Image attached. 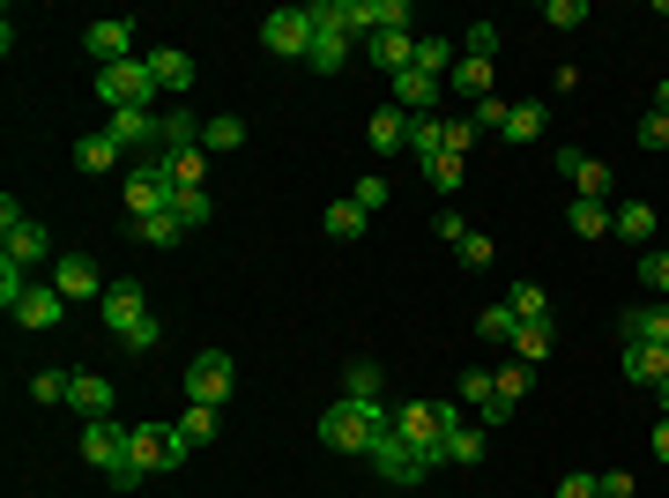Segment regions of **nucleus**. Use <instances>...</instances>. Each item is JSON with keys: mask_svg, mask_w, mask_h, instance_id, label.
Here are the masks:
<instances>
[{"mask_svg": "<svg viewBox=\"0 0 669 498\" xmlns=\"http://www.w3.org/2000/svg\"><path fill=\"white\" fill-rule=\"evenodd\" d=\"M514 357H520V365H544V357H550V321H520Z\"/></svg>", "mask_w": 669, "mask_h": 498, "instance_id": "obj_38", "label": "nucleus"}, {"mask_svg": "<svg viewBox=\"0 0 669 498\" xmlns=\"http://www.w3.org/2000/svg\"><path fill=\"white\" fill-rule=\"evenodd\" d=\"M98 98L112 112H149L156 98V75H149V60H120V68H98Z\"/></svg>", "mask_w": 669, "mask_h": 498, "instance_id": "obj_4", "label": "nucleus"}, {"mask_svg": "<svg viewBox=\"0 0 669 498\" xmlns=\"http://www.w3.org/2000/svg\"><path fill=\"white\" fill-rule=\"evenodd\" d=\"M142 246H156V253H172V246H186V224H179V209H164V216H142V224H126Z\"/></svg>", "mask_w": 669, "mask_h": 498, "instance_id": "obj_25", "label": "nucleus"}, {"mask_svg": "<svg viewBox=\"0 0 669 498\" xmlns=\"http://www.w3.org/2000/svg\"><path fill=\"white\" fill-rule=\"evenodd\" d=\"M506 120H514V104L498 98V90H491V98H476V104H469V126H476V134H506Z\"/></svg>", "mask_w": 669, "mask_h": 498, "instance_id": "obj_39", "label": "nucleus"}, {"mask_svg": "<svg viewBox=\"0 0 669 498\" xmlns=\"http://www.w3.org/2000/svg\"><path fill=\"white\" fill-rule=\"evenodd\" d=\"M454 60H462V45H454V38H439V30H432V38H417V68L424 75H454Z\"/></svg>", "mask_w": 669, "mask_h": 498, "instance_id": "obj_29", "label": "nucleus"}, {"mask_svg": "<svg viewBox=\"0 0 669 498\" xmlns=\"http://www.w3.org/2000/svg\"><path fill=\"white\" fill-rule=\"evenodd\" d=\"M462 179H469V164H462V156H424V186H432V194H462Z\"/></svg>", "mask_w": 669, "mask_h": 498, "instance_id": "obj_32", "label": "nucleus"}, {"mask_svg": "<svg viewBox=\"0 0 669 498\" xmlns=\"http://www.w3.org/2000/svg\"><path fill=\"white\" fill-rule=\"evenodd\" d=\"M349 201H357V209H365V216H372V209H387V201H395V186H387V179H379V172H365V179H357V186H349Z\"/></svg>", "mask_w": 669, "mask_h": 498, "instance_id": "obj_43", "label": "nucleus"}, {"mask_svg": "<svg viewBox=\"0 0 669 498\" xmlns=\"http://www.w3.org/2000/svg\"><path fill=\"white\" fill-rule=\"evenodd\" d=\"M462 402L439 395V402H395V431L409 439V447L432 461V469H446V431H462Z\"/></svg>", "mask_w": 669, "mask_h": 498, "instance_id": "obj_1", "label": "nucleus"}, {"mask_svg": "<svg viewBox=\"0 0 669 498\" xmlns=\"http://www.w3.org/2000/svg\"><path fill=\"white\" fill-rule=\"evenodd\" d=\"M379 387H387V373H379V365H365V357L343 373V395L349 402H379Z\"/></svg>", "mask_w": 669, "mask_h": 498, "instance_id": "obj_40", "label": "nucleus"}, {"mask_svg": "<svg viewBox=\"0 0 669 498\" xmlns=\"http://www.w3.org/2000/svg\"><path fill=\"white\" fill-rule=\"evenodd\" d=\"M387 424H395V402H349L343 395V402H327V409H321V439L335 454H365Z\"/></svg>", "mask_w": 669, "mask_h": 498, "instance_id": "obj_2", "label": "nucleus"}, {"mask_svg": "<svg viewBox=\"0 0 669 498\" xmlns=\"http://www.w3.org/2000/svg\"><path fill=\"white\" fill-rule=\"evenodd\" d=\"M172 179L164 172H149V164H134V172H126V224H142V216H164V209H172Z\"/></svg>", "mask_w": 669, "mask_h": 498, "instance_id": "obj_9", "label": "nucleus"}, {"mask_svg": "<svg viewBox=\"0 0 669 498\" xmlns=\"http://www.w3.org/2000/svg\"><path fill=\"white\" fill-rule=\"evenodd\" d=\"M476 142H484V134H476L469 120H446V142H439V150H446V156H469Z\"/></svg>", "mask_w": 669, "mask_h": 498, "instance_id": "obj_50", "label": "nucleus"}, {"mask_svg": "<svg viewBox=\"0 0 669 498\" xmlns=\"http://www.w3.org/2000/svg\"><path fill=\"white\" fill-rule=\"evenodd\" d=\"M446 90H462V98H491V60H469V52H462V60H454V75H446Z\"/></svg>", "mask_w": 669, "mask_h": 498, "instance_id": "obj_27", "label": "nucleus"}, {"mask_svg": "<svg viewBox=\"0 0 669 498\" xmlns=\"http://www.w3.org/2000/svg\"><path fill=\"white\" fill-rule=\"evenodd\" d=\"M142 60H149V75H156V90H172V98H186V90H194V52L156 45V52H142Z\"/></svg>", "mask_w": 669, "mask_h": 498, "instance_id": "obj_17", "label": "nucleus"}, {"mask_svg": "<svg viewBox=\"0 0 669 498\" xmlns=\"http://www.w3.org/2000/svg\"><path fill=\"white\" fill-rule=\"evenodd\" d=\"M640 283L669 298V246H647V253H640Z\"/></svg>", "mask_w": 669, "mask_h": 498, "instance_id": "obj_45", "label": "nucleus"}, {"mask_svg": "<svg viewBox=\"0 0 669 498\" xmlns=\"http://www.w3.org/2000/svg\"><path fill=\"white\" fill-rule=\"evenodd\" d=\"M618 335L625 343H655V349H669V305H632L618 321Z\"/></svg>", "mask_w": 669, "mask_h": 498, "instance_id": "obj_20", "label": "nucleus"}, {"mask_svg": "<svg viewBox=\"0 0 669 498\" xmlns=\"http://www.w3.org/2000/svg\"><path fill=\"white\" fill-rule=\"evenodd\" d=\"M126 439H134V424L90 417L82 424V461H90V469H112V461H126Z\"/></svg>", "mask_w": 669, "mask_h": 498, "instance_id": "obj_11", "label": "nucleus"}, {"mask_svg": "<svg viewBox=\"0 0 669 498\" xmlns=\"http://www.w3.org/2000/svg\"><path fill=\"white\" fill-rule=\"evenodd\" d=\"M439 238H446V246H454V253H462V246H469V224H462V216L446 209V216H439Z\"/></svg>", "mask_w": 669, "mask_h": 498, "instance_id": "obj_57", "label": "nucleus"}, {"mask_svg": "<svg viewBox=\"0 0 669 498\" xmlns=\"http://www.w3.org/2000/svg\"><path fill=\"white\" fill-rule=\"evenodd\" d=\"M112 164H120V142H112V134H82V142H74V172H112Z\"/></svg>", "mask_w": 669, "mask_h": 498, "instance_id": "obj_26", "label": "nucleus"}, {"mask_svg": "<svg viewBox=\"0 0 669 498\" xmlns=\"http://www.w3.org/2000/svg\"><path fill=\"white\" fill-rule=\"evenodd\" d=\"M647 447H655V461H662V469H669V417L655 424V439H647Z\"/></svg>", "mask_w": 669, "mask_h": 498, "instance_id": "obj_58", "label": "nucleus"}, {"mask_svg": "<svg viewBox=\"0 0 669 498\" xmlns=\"http://www.w3.org/2000/svg\"><path fill=\"white\" fill-rule=\"evenodd\" d=\"M156 126H164V120H156V112H112V120H104V134H112V142H120V150H156Z\"/></svg>", "mask_w": 669, "mask_h": 498, "instance_id": "obj_19", "label": "nucleus"}, {"mask_svg": "<svg viewBox=\"0 0 669 498\" xmlns=\"http://www.w3.org/2000/svg\"><path fill=\"white\" fill-rule=\"evenodd\" d=\"M60 313H68V298H60L52 283H30V298L16 305V327H30V335H45V327H60Z\"/></svg>", "mask_w": 669, "mask_h": 498, "instance_id": "obj_18", "label": "nucleus"}, {"mask_svg": "<svg viewBox=\"0 0 669 498\" xmlns=\"http://www.w3.org/2000/svg\"><path fill=\"white\" fill-rule=\"evenodd\" d=\"M462 52H469V60H491V52H498V23H469Z\"/></svg>", "mask_w": 669, "mask_h": 498, "instance_id": "obj_51", "label": "nucleus"}, {"mask_svg": "<svg viewBox=\"0 0 669 498\" xmlns=\"http://www.w3.org/2000/svg\"><path fill=\"white\" fill-rule=\"evenodd\" d=\"M186 402H209V409L231 402V357L223 349H201L194 365H186Z\"/></svg>", "mask_w": 669, "mask_h": 498, "instance_id": "obj_8", "label": "nucleus"}, {"mask_svg": "<svg viewBox=\"0 0 669 498\" xmlns=\"http://www.w3.org/2000/svg\"><path fill=\"white\" fill-rule=\"evenodd\" d=\"M216 417H223V409H209V402H186V417H179V439H186V447H209V439H216Z\"/></svg>", "mask_w": 669, "mask_h": 498, "instance_id": "obj_35", "label": "nucleus"}, {"mask_svg": "<svg viewBox=\"0 0 669 498\" xmlns=\"http://www.w3.org/2000/svg\"><path fill=\"white\" fill-rule=\"evenodd\" d=\"M491 395H498V379L484 373V365H469V373H454V402H462V409H484Z\"/></svg>", "mask_w": 669, "mask_h": 498, "instance_id": "obj_34", "label": "nucleus"}, {"mask_svg": "<svg viewBox=\"0 0 669 498\" xmlns=\"http://www.w3.org/2000/svg\"><path fill=\"white\" fill-rule=\"evenodd\" d=\"M82 45H90V60H98V68L142 60V52H134V23H90V30H82Z\"/></svg>", "mask_w": 669, "mask_h": 498, "instance_id": "obj_15", "label": "nucleus"}, {"mask_svg": "<svg viewBox=\"0 0 669 498\" xmlns=\"http://www.w3.org/2000/svg\"><path fill=\"white\" fill-rule=\"evenodd\" d=\"M313 75H335V68H349V38H327V30H313Z\"/></svg>", "mask_w": 669, "mask_h": 498, "instance_id": "obj_37", "label": "nucleus"}, {"mask_svg": "<svg viewBox=\"0 0 669 498\" xmlns=\"http://www.w3.org/2000/svg\"><path fill=\"white\" fill-rule=\"evenodd\" d=\"M52 291L68 305H82V298H104L112 283H104V268L90 261V253H68V261H52Z\"/></svg>", "mask_w": 669, "mask_h": 498, "instance_id": "obj_10", "label": "nucleus"}, {"mask_svg": "<svg viewBox=\"0 0 669 498\" xmlns=\"http://www.w3.org/2000/svg\"><path fill=\"white\" fill-rule=\"evenodd\" d=\"M68 387H74V373H30V395L38 402H68Z\"/></svg>", "mask_w": 669, "mask_h": 498, "instance_id": "obj_49", "label": "nucleus"}, {"mask_svg": "<svg viewBox=\"0 0 669 498\" xmlns=\"http://www.w3.org/2000/svg\"><path fill=\"white\" fill-rule=\"evenodd\" d=\"M98 313H104V327H112V343L120 349H156V335H164V327L149 321L142 283H112V291L98 298Z\"/></svg>", "mask_w": 669, "mask_h": 498, "instance_id": "obj_3", "label": "nucleus"}, {"mask_svg": "<svg viewBox=\"0 0 669 498\" xmlns=\"http://www.w3.org/2000/svg\"><path fill=\"white\" fill-rule=\"evenodd\" d=\"M172 209H179V224H186V231H201L209 216H216V201H209V186H201V194H179Z\"/></svg>", "mask_w": 669, "mask_h": 498, "instance_id": "obj_47", "label": "nucleus"}, {"mask_svg": "<svg viewBox=\"0 0 669 498\" xmlns=\"http://www.w3.org/2000/svg\"><path fill=\"white\" fill-rule=\"evenodd\" d=\"M365 134H372V156H395V150H409V112H402V104H379Z\"/></svg>", "mask_w": 669, "mask_h": 498, "instance_id": "obj_21", "label": "nucleus"}, {"mask_svg": "<svg viewBox=\"0 0 669 498\" xmlns=\"http://www.w3.org/2000/svg\"><path fill=\"white\" fill-rule=\"evenodd\" d=\"M595 491L602 498H632V469H602L595 476Z\"/></svg>", "mask_w": 669, "mask_h": 498, "instance_id": "obj_55", "label": "nucleus"}, {"mask_svg": "<svg viewBox=\"0 0 669 498\" xmlns=\"http://www.w3.org/2000/svg\"><path fill=\"white\" fill-rule=\"evenodd\" d=\"M126 454H134V461H142L149 476H164V469H179V461H186V439H179V424H134V439H126Z\"/></svg>", "mask_w": 669, "mask_h": 498, "instance_id": "obj_6", "label": "nucleus"}, {"mask_svg": "<svg viewBox=\"0 0 669 498\" xmlns=\"http://www.w3.org/2000/svg\"><path fill=\"white\" fill-rule=\"evenodd\" d=\"M239 142H246V120H239V112H216V120L201 126V150L209 156H231Z\"/></svg>", "mask_w": 669, "mask_h": 498, "instance_id": "obj_28", "label": "nucleus"}, {"mask_svg": "<svg viewBox=\"0 0 669 498\" xmlns=\"http://www.w3.org/2000/svg\"><path fill=\"white\" fill-rule=\"evenodd\" d=\"M365 224H372V216L357 209V201H335V209H327V238H343V246H349V238H365Z\"/></svg>", "mask_w": 669, "mask_h": 498, "instance_id": "obj_41", "label": "nucleus"}, {"mask_svg": "<svg viewBox=\"0 0 669 498\" xmlns=\"http://www.w3.org/2000/svg\"><path fill=\"white\" fill-rule=\"evenodd\" d=\"M610 231H618V238H625V246H655V209H647V201H625V209H618V216H610Z\"/></svg>", "mask_w": 669, "mask_h": 498, "instance_id": "obj_24", "label": "nucleus"}, {"mask_svg": "<svg viewBox=\"0 0 669 498\" xmlns=\"http://www.w3.org/2000/svg\"><path fill=\"white\" fill-rule=\"evenodd\" d=\"M655 112H669V82H655Z\"/></svg>", "mask_w": 669, "mask_h": 498, "instance_id": "obj_59", "label": "nucleus"}, {"mask_svg": "<svg viewBox=\"0 0 669 498\" xmlns=\"http://www.w3.org/2000/svg\"><path fill=\"white\" fill-rule=\"evenodd\" d=\"M498 253H491V238L484 231H469V246H462V268H491Z\"/></svg>", "mask_w": 669, "mask_h": 498, "instance_id": "obj_54", "label": "nucleus"}, {"mask_svg": "<svg viewBox=\"0 0 669 498\" xmlns=\"http://www.w3.org/2000/svg\"><path fill=\"white\" fill-rule=\"evenodd\" d=\"M365 60L395 82L402 68H417V30H379V38H365Z\"/></svg>", "mask_w": 669, "mask_h": 498, "instance_id": "obj_14", "label": "nucleus"}, {"mask_svg": "<svg viewBox=\"0 0 669 498\" xmlns=\"http://www.w3.org/2000/svg\"><path fill=\"white\" fill-rule=\"evenodd\" d=\"M618 373H625V379H640V387H655V379H669V349H655V343H625V349H618Z\"/></svg>", "mask_w": 669, "mask_h": 498, "instance_id": "obj_22", "label": "nucleus"}, {"mask_svg": "<svg viewBox=\"0 0 669 498\" xmlns=\"http://www.w3.org/2000/svg\"><path fill=\"white\" fill-rule=\"evenodd\" d=\"M476 335H484V343H514L520 335V321H514V305H484V313H476Z\"/></svg>", "mask_w": 669, "mask_h": 498, "instance_id": "obj_36", "label": "nucleus"}, {"mask_svg": "<svg viewBox=\"0 0 669 498\" xmlns=\"http://www.w3.org/2000/svg\"><path fill=\"white\" fill-rule=\"evenodd\" d=\"M387 90H395V104L409 112V120H432V104H439V90H446V82H439V75H424V68H402V75L387 82Z\"/></svg>", "mask_w": 669, "mask_h": 498, "instance_id": "obj_16", "label": "nucleus"}, {"mask_svg": "<svg viewBox=\"0 0 669 498\" xmlns=\"http://www.w3.org/2000/svg\"><path fill=\"white\" fill-rule=\"evenodd\" d=\"M506 305H514V321H550V291L544 283H528V275L506 291Z\"/></svg>", "mask_w": 669, "mask_h": 498, "instance_id": "obj_33", "label": "nucleus"}, {"mask_svg": "<svg viewBox=\"0 0 669 498\" xmlns=\"http://www.w3.org/2000/svg\"><path fill=\"white\" fill-rule=\"evenodd\" d=\"M142 461H134V454H126V461H112V469H104V484H112V491H134V484H142Z\"/></svg>", "mask_w": 669, "mask_h": 498, "instance_id": "obj_53", "label": "nucleus"}, {"mask_svg": "<svg viewBox=\"0 0 669 498\" xmlns=\"http://www.w3.org/2000/svg\"><path fill=\"white\" fill-rule=\"evenodd\" d=\"M68 402L82 409V424H90V417H112V402H120V395H112V379H98V373H74Z\"/></svg>", "mask_w": 669, "mask_h": 498, "instance_id": "obj_23", "label": "nucleus"}, {"mask_svg": "<svg viewBox=\"0 0 669 498\" xmlns=\"http://www.w3.org/2000/svg\"><path fill=\"white\" fill-rule=\"evenodd\" d=\"M640 150H669V112H655V104H647V120H640Z\"/></svg>", "mask_w": 669, "mask_h": 498, "instance_id": "obj_52", "label": "nucleus"}, {"mask_svg": "<svg viewBox=\"0 0 669 498\" xmlns=\"http://www.w3.org/2000/svg\"><path fill=\"white\" fill-rule=\"evenodd\" d=\"M0 261H16V268H38V261H52V231L45 224H8L0 231Z\"/></svg>", "mask_w": 669, "mask_h": 498, "instance_id": "obj_13", "label": "nucleus"}, {"mask_svg": "<svg viewBox=\"0 0 669 498\" xmlns=\"http://www.w3.org/2000/svg\"><path fill=\"white\" fill-rule=\"evenodd\" d=\"M544 134V104H514V120H506V142H536Z\"/></svg>", "mask_w": 669, "mask_h": 498, "instance_id": "obj_44", "label": "nucleus"}, {"mask_svg": "<svg viewBox=\"0 0 669 498\" xmlns=\"http://www.w3.org/2000/svg\"><path fill=\"white\" fill-rule=\"evenodd\" d=\"M566 224H572V238H610V201H572Z\"/></svg>", "mask_w": 669, "mask_h": 498, "instance_id": "obj_31", "label": "nucleus"}, {"mask_svg": "<svg viewBox=\"0 0 669 498\" xmlns=\"http://www.w3.org/2000/svg\"><path fill=\"white\" fill-rule=\"evenodd\" d=\"M261 45H268L275 60H305V52H313V16H305V8H268V16H261Z\"/></svg>", "mask_w": 669, "mask_h": 498, "instance_id": "obj_7", "label": "nucleus"}, {"mask_svg": "<svg viewBox=\"0 0 669 498\" xmlns=\"http://www.w3.org/2000/svg\"><path fill=\"white\" fill-rule=\"evenodd\" d=\"M365 16H372V38L379 30H409L417 16H409V0H365Z\"/></svg>", "mask_w": 669, "mask_h": 498, "instance_id": "obj_42", "label": "nucleus"}, {"mask_svg": "<svg viewBox=\"0 0 669 498\" xmlns=\"http://www.w3.org/2000/svg\"><path fill=\"white\" fill-rule=\"evenodd\" d=\"M544 23L550 30H580L588 23V0H544Z\"/></svg>", "mask_w": 669, "mask_h": 498, "instance_id": "obj_46", "label": "nucleus"}, {"mask_svg": "<svg viewBox=\"0 0 669 498\" xmlns=\"http://www.w3.org/2000/svg\"><path fill=\"white\" fill-rule=\"evenodd\" d=\"M484 439H491L484 424H462V431H446V461H454V469H476V461H484Z\"/></svg>", "mask_w": 669, "mask_h": 498, "instance_id": "obj_30", "label": "nucleus"}, {"mask_svg": "<svg viewBox=\"0 0 669 498\" xmlns=\"http://www.w3.org/2000/svg\"><path fill=\"white\" fill-rule=\"evenodd\" d=\"M550 164H558V172H566L572 186H580V201H610V164H595V156H580L572 142H558V150H550Z\"/></svg>", "mask_w": 669, "mask_h": 498, "instance_id": "obj_12", "label": "nucleus"}, {"mask_svg": "<svg viewBox=\"0 0 669 498\" xmlns=\"http://www.w3.org/2000/svg\"><path fill=\"white\" fill-rule=\"evenodd\" d=\"M372 469L387 476V484H402V491H409V484H424V476H432V461H424L417 447H409V439H402L395 424H387V431H379V439H372Z\"/></svg>", "mask_w": 669, "mask_h": 498, "instance_id": "obj_5", "label": "nucleus"}, {"mask_svg": "<svg viewBox=\"0 0 669 498\" xmlns=\"http://www.w3.org/2000/svg\"><path fill=\"white\" fill-rule=\"evenodd\" d=\"M655 395H662V417H669V379H655Z\"/></svg>", "mask_w": 669, "mask_h": 498, "instance_id": "obj_60", "label": "nucleus"}, {"mask_svg": "<svg viewBox=\"0 0 669 498\" xmlns=\"http://www.w3.org/2000/svg\"><path fill=\"white\" fill-rule=\"evenodd\" d=\"M498 402H520V395H528V365H520V357H514V365H498Z\"/></svg>", "mask_w": 669, "mask_h": 498, "instance_id": "obj_48", "label": "nucleus"}, {"mask_svg": "<svg viewBox=\"0 0 669 498\" xmlns=\"http://www.w3.org/2000/svg\"><path fill=\"white\" fill-rule=\"evenodd\" d=\"M558 498H602V491H595V476H588V469H572L566 484H558Z\"/></svg>", "mask_w": 669, "mask_h": 498, "instance_id": "obj_56", "label": "nucleus"}]
</instances>
